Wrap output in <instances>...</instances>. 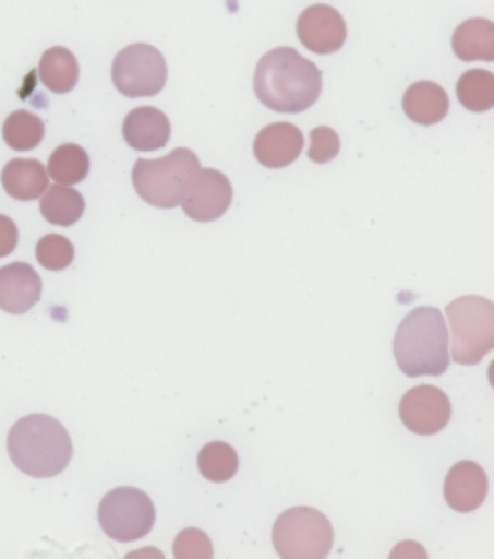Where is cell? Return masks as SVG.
<instances>
[{
  "instance_id": "1",
  "label": "cell",
  "mask_w": 494,
  "mask_h": 559,
  "mask_svg": "<svg viewBox=\"0 0 494 559\" xmlns=\"http://www.w3.org/2000/svg\"><path fill=\"white\" fill-rule=\"evenodd\" d=\"M321 91L320 68L294 48H274L256 66L254 92L264 106L279 114H302L315 106Z\"/></svg>"
},
{
  "instance_id": "2",
  "label": "cell",
  "mask_w": 494,
  "mask_h": 559,
  "mask_svg": "<svg viewBox=\"0 0 494 559\" xmlns=\"http://www.w3.org/2000/svg\"><path fill=\"white\" fill-rule=\"evenodd\" d=\"M8 454L25 476H60L73 459V443L60 420L48 415L23 416L8 433Z\"/></svg>"
},
{
  "instance_id": "3",
  "label": "cell",
  "mask_w": 494,
  "mask_h": 559,
  "mask_svg": "<svg viewBox=\"0 0 494 559\" xmlns=\"http://www.w3.org/2000/svg\"><path fill=\"white\" fill-rule=\"evenodd\" d=\"M394 354L407 377H442L450 365L449 329L442 311L414 308L397 329Z\"/></svg>"
},
{
  "instance_id": "4",
  "label": "cell",
  "mask_w": 494,
  "mask_h": 559,
  "mask_svg": "<svg viewBox=\"0 0 494 559\" xmlns=\"http://www.w3.org/2000/svg\"><path fill=\"white\" fill-rule=\"evenodd\" d=\"M198 170L197 155L178 147L162 159H137L132 170V183L145 203L157 209H176Z\"/></svg>"
},
{
  "instance_id": "5",
  "label": "cell",
  "mask_w": 494,
  "mask_h": 559,
  "mask_svg": "<svg viewBox=\"0 0 494 559\" xmlns=\"http://www.w3.org/2000/svg\"><path fill=\"white\" fill-rule=\"evenodd\" d=\"M453 348L458 365H480L494 346V306L483 296H462L447 306Z\"/></svg>"
},
{
  "instance_id": "6",
  "label": "cell",
  "mask_w": 494,
  "mask_h": 559,
  "mask_svg": "<svg viewBox=\"0 0 494 559\" xmlns=\"http://www.w3.org/2000/svg\"><path fill=\"white\" fill-rule=\"evenodd\" d=\"M333 543V525L315 508H290L274 525L275 552L282 559H325Z\"/></svg>"
},
{
  "instance_id": "7",
  "label": "cell",
  "mask_w": 494,
  "mask_h": 559,
  "mask_svg": "<svg viewBox=\"0 0 494 559\" xmlns=\"http://www.w3.org/2000/svg\"><path fill=\"white\" fill-rule=\"evenodd\" d=\"M98 520L107 537L117 543H134L152 533L155 507L136 487H119L99 502Z\"/></svg>"
},
{
  "instance_id": "8",
  "label": "cell",
  "mask_w": 494,
  "mask_h": 559,
  "mask_svg": "<svg viewBox=\"0 0 494 559\" xmlns=\"http://www.w3.org/2000/svg\"><path fill=\"white\" fill-rule=\"evenodd\" d=\"M167 61L152 45H130L115 56L111 79L126 98L157 96L167 84Z\"/></svg>"
},
{
  "instance_id": "9",
  "label": "cell",
  "mask_w": 494,
  "mask_h": 559,
  "mask_svg": "<svg viewBox=\"0 0 494 559\" xmlns=\"http://www.w3.org/2000/svg\"><path fill=\"white\" fill-rule=\"evenodd\" d=\"M453 407L447 393L435 385H417L399 403L401 423L419 436H434L447 428Z\"/></svg>"
},
{
  "instance_id": "10",
  "label": "cell",
  "mask_w": 494,
  "mask_h": 559,
  "mask_svg": "<svg viewBox=\"0 0 494 559\" xmlns=\"http://www.w3.org/2000/svg\"><path fill=\"white\" fill-rule=\"evenodd\" d=\"M233 201V188L228 176L214 168H201L191 178L182 199V209L195 222L221 218Z\"/></svg>"
},
{
  "instance_id": "11",
  "label": "cell",
  "mask_w": 494,
  "mask_h": 559,
  "mask_svg": "<svg viewBox=\"0 0 494 559\" xmlns=\"http://www.w3.org/2000/svg\"><path fill=\"white\" fill-rule=\"evenodd\" d=\"M297 31L300 43L320 56L338 52L348 38L342 14L328 4L305 8L298 17Z\"/></svg>"
},
{
  "instance_id": "12",
  "label": "cell",
  "mask_w": 494,
  "mask_h": 559,
  "mask_svg": "<svg viewBox=\"0 0 494 559\" xmlns=\"http://www.w3.org/2000/svg\"><path fill=\"white\" fill-rule=\"evenodd\" d=\"M443 492H445L447 504L453 510H457L460 514H470L487 499V474L478 462H458L445 477Z\"/></svg>"
},
{
  "instance_id": "13",
  "label": "cell",
  "mask_w": 494,
  "mask_h": 559,
  "mask_svg": "<svg viewBox=\"0 0 494 559\" xmlns=\"http://www.w3.org/2000/svg\"><path fill=\"white\" fill-rule=\"evenodd\" d=\"M304 136L290 122H274L258 132L254 140V155L260 165L266 168H285L302 155Z\"/></svg>"
},
{
  "instance_id": "14",
  "label": "cell",
  "mask_w": 494,
  "mask_h": 559,
  "mask_svg": "<svg viewBox=\"0 0 494 559\" xmlns=\"http://www.w3.org/2000/svg\"><path fill=\"white\" fill-rule=\"evenodd\" d=\"M43 295V281L33 265L25 262L0 267V310L22 316L37 306Z\"/></svg>"
},
{
  "instance_id": "15",
  "label": "cell",
  "mask_w": 494,
  "mask_h": 559,
  "mask_svg": "<svg viewBox=\"0 0 494 559\" xmlns=\"http://www.w3.org/2000/svg\"><path fill=\"white\" fill-rule=\"evenodd\" d=\"M170 121L157 107H136L122 122L124 142L136 152H157L170 140Z\"/></svg>"
},
{
  "instance_id": "16",
  "label": "cell",
  "mask_w": 494,
  "mask_h": 559,
  "mask_svg": "<svg viewBox=\"0 0 494 559\" xmlns=\"http://www.w3.org/2000/svg\"><path fill=\"white\" fill-rule=\"evenodd\" d=\"M403 111L412 122L432 127L442 122L449 114V96L439 84L420 81L405 92Z\"/></svg>"
},
{
  "instance_id": "17",
  "label": "cell",
  "mask_w": 494,
  "mask_h": 559,
  "mask_svg": "<svg viewBox=\"0 0 494 559\" xmlns=\"http://www.w3.org/2000/svg\"><path fill=\"white\" fill-rule=\"evenodd\" d=\"M2 188L15 201H35L48 189V173L37 159H12L2 168Z\"/></svg>"
},
{
  "instance_id": "18",
  "label": "cell",
  "mask_w": 494,
  "mask_h": 559,
  "mask_svg": "<svg viewBox=\"0 0 494 559\" xmlns=\"http://www.w3.org/2000/svg\"><path fill=\"white\" fill-rule=\"evenodd\" d=\"M453 52L462 61H493L494 23L485 17L460 23L453 35Z\"/></svg>"
},
{
  "instance_id": "19",
  "label": "cell",
  "mask_w": 494,
  "mask_h": 559,
  "mask_svg": "<svg viewBox=\"0 0 494 559\" xmlns=\"http://www.w3.org/2000/svg\"><path fill=\"white\" fill-rule=\"evenodd\" d=\"M38 79L53 94H69L79 83L75 53L63 46L48 48L38 63Z\"/></svg>"
},
{
  "instance_id": "20",
  "label": "cell",
  "mask_w": 494,
  "mask_h": 559,
  "mask_svg": "<svg viewBox=\"0 0 494 559\" xmlns=\"http://www.w3.org/2000/svg\"><path fill=\"white\" fill-rule=\"evenodd\" d=\"M84 197L69 186H50L40 199V214L52 226H75L84 214Z\"/></svg>"
},
{
  "instance_id": "21",
  "label": "cell",
  "mask_w": 494,
  "mask_h": 559,
  "mask_svg": "<svg viewBox=\"0 0 494 559\" xmlns=\"http://www.w3.org/2000/svg\"><path fill=\"white\" fill-rule=\"evenodd\" d=\"M48 176L61 186H75L83 182L91 173V157L81 145L63 144L53 150L48 159Z\"/></svg>"
},
{
  "instance_id": "22",
  "label": "cell",
  "mask_w": 494,
  "mask_h": 559,
  "mask_svg": "<svg viewBox=\"0 0 494 559\" xmlns=\"http://www.w3.org/2000/svg\"><path fill=\"white\" fill-rule=\"evenodd\" d=\"M45 122L25 109L14 111L2 124V138L14 152H31L45 140Z\"/></svg>"
},
{
  "instance_id": "23",
  "label": "cell",
  "mask_w": 494,
  "mask_h": 559,
  "mask_svg": "<svg viewBox=\"0 0 494 559\" xmlns=\"http://www.w3.org/2000/svg\"><path fill=\"white\" fill-rule=\"evenodd\" d=\"M458 102L473 114H483L494 106V76L485 69L466 71L457 83Z\"/></svg>"
},
{
  "instance_id": "24",
  "label": "cell",
  "mask_w": 494,
  "mask_h": 559,
  "mask_svg": "<svg viewBox=\"0 0 494 559\" xmlns=\"http://www.w3.org/2000/svg\"><path fill=\"white\" fill-rule=\"evenodd\" d=\"M201 476L213 484H226L239 469V454L224 441H213L201 449L197 456Z\"/></svg>"
},
{
  "instance_id": "25",
  "label": "cell",
  "mask_w": 494,
  "mask_h": 559,
  "mask_svg": "<svg viewBox=\"0 0 494 559\" xmlns=\"http://www.w3.org/2000/svg\"><path fill=\"white\" fill-rule=\"evenodd\" d=\"M75 260V247L63 235H45L37 242V262L48 272H61Z\"/></svg>"
},
{
  "instance_id": "26",
  "label": "cell",
  "mask_w": 494,
  "mask_h": 559,
  "mask_svg": "<svg viewBox=\"0 0 494 559\" xmlns=\"http://www.w3.org/2000/svg\"><path fill=\"white\" fill-rule=\"evenodd\" d=\"M176 559H213L214 548L205 531L188 527L174 540Z\"/></svg>"
},
{
  "instance_id": "27",
  "label": "cell",
  "mask_w": 494,
  "mask_h": 559,
  "mask_svg": "<svg viewBox=\"0 0 494 559\" xmlns=\"http://www.w3.org/2000/svg\"><path fill=\"white\" fill-rule=\"evenodd\" d=\"M340 153V138L328 127H317L310 132L308 157L317 165H327Z\"/></svg>"
},
{
  "instance_id": "28",
  "label": "cell",
  "mask_w": 494,
  "mask_h": 559,
  "mask_svg": "<svg viewBox=\"0 0 494 559\" xmlns=\"http://www.w3.org/2000/svg\"><path fill=\"white\" fill-rule=\"evenodd\" d=\"M17 239H20V234H17L14 219L0 214V258L10 257L14 252Z\"/></svg>"
}]
</instances>
